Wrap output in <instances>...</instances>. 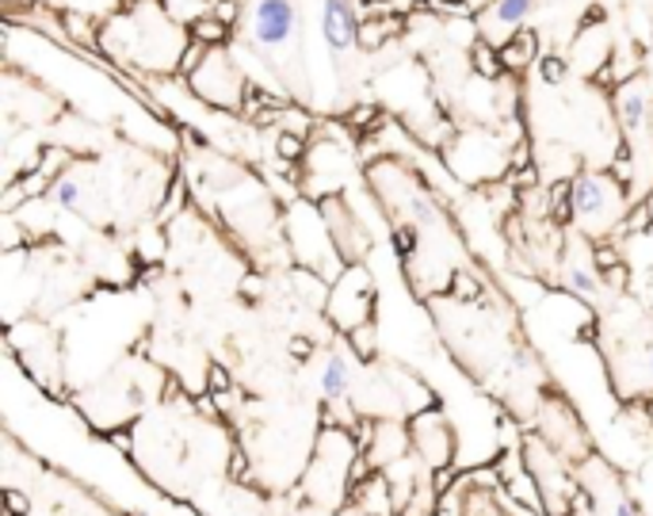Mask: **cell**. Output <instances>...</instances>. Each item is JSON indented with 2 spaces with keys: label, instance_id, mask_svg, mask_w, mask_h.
<instances>
[{
  "label": "cell",
  "instance_id": "cell-1",
  "mask_svg": "<svg viewBox=\"0 0 653 516\" xmlns=\"http://www.w3.org/2000/svg\"><path fill=\"white\" fill-rule=\"evenodd\" d=\"M569 215H574L585 233H608L627 215L623 184L604 173H580L569 184Z\"/></svg>",
  "mask_w": 653,
  "mask_h": 516
},
{
  "label": "cell",
  "instance_id": "cell-21",
  "mask_svg": "<svg viewBox=\"0 0 653 516\" xmlns=\"http://www.w3.org/2000/svg\"><path fill=\"white\" fill-rule=\"evenodd\" d=\"M539 62H543V80H562V74H566L562 58H539Z\"/></svg>",
  "mask_w": 653,
  "mask_h": 516
},
{
  "label": "cell",
  "instance_id": "cell-8",
  "mask_svg": "<svg viewBox=\"0 0 653 516\" xmlns=\"http://www.w3.org/2000/svg\"><path fill=\"white\" fill-rule=\"evenodd\" d=\"M359 15L352 8V0H325L321 4V35L333 51H348L352 43L359 39Z\"/></svg>",
  "mask_w": 653,
  "mask_h": 516
},
{
  "label": "cell",
  "instance_id": "cell-9",
  "mask_svg": "<svg viewBox=\"0 0 653 516\" xmlns=\"http://www.w3.org/2000/svg\"><path fill=\"white\" fill-rule=\"evenodd\" d=\"M531 12H535V0H494L489 12L482 15V35L486 39L505 35V43H508V39L528 23Z\"/></svg>",
  "mask_w": 653,
  "mask_h": 516
},
{
  "label": "cell",
  "instance_id": "cell-14",
  "mask_svg": "<svg viewBox=\"0 0 653 516\" xmlns=\"http://www.w3.org/2000/svg\"><path fill=\"white\" fill-rule=\"evenodd\" d=\"M225 35H230V28H225L222 20H214V15L191 23V39H199V43H207V46H222Z\"/></svg>",
  "mask_w": 653,
  "mask_h": 516
},
{
  "label": "cell",
  "instance_id": "cell-2",
  "mask_svg": "<svg viewBox=\"0 0 653 516\" xmlns=\"http://www.w3.org/2000/svg\"><path fill=\"white\" fill-rule=\"evenodd\" d=\"M298 12L295 0H253L248 4V43L256 51L276 54L279 46H287L295 39Z\"/></svg>",
  "mask_w": 653,
  "mask_h": 516
},
{
  "label": "cell",
  "instance_id": "cell-15",
  "mask_svg": "<svg viewBox=\"0 0 653 516\" xmlns=\"http://www.w3.org/2000/svg\"><path fill=\"white\" fill-rule=\"evenodd\" d=\"M54 8H66V12L77 15H103V12H115L119 0H51Z\"/></svg>",
  "mask_w": 653,
  "mask_h": 516
},
{
  "label": "cell",
  "instance_id": "cell-12",
  "mask_svg": "<svg viewBox=\"0 0 653 516\" xmlns=\"http://www.w3.org/2000/svg\"><path fill=\"white\" fill-rule=\"evenodd\" d=\"M218 0H168V15L176 23H199L214 12Z\"/></svg>",
  "mask_w": 653,
  "mask_h": 516
},
{
  "label": "cell",
  "instance_id": "cell-5",
  "mask_svg": "<svg viewBox=\"0 0 653 516\" xmlns=\"http://www.w3.org/2000/svg\"><path fill=\"white\" fill-rule=\"evenodd\" d=\"M367 303H370V284L367 272L352 268L348 276L336 279L333 295H329V314L341 329H359L367 321Z\"/></svg>",
  "mask_w": 653,
  "mask_h": 516
},
{
  "label": "cell",
  "instance_id": "cell-6",
  "mask_svg": "<svg viewBox=\"0 0 653 516\" xmlns=\"http://www.w3.org/2000/svg\"><path fill=\"white\" fill-rule=\"evenodd\" d=\"M616 108H619V119H623V131H627V139H631V142H639L642 134L653 127L650 88L642 85L639 77H631V80H623V85H619Z\"/></svg>",
  "mask_w": 653,
  "mask_h": 516
},
{
  "label": "cell",
  "instance_id": "cell-7",
  "mask_svg": "<svg viewBox=\"0 0 653 516\" xmlns=\"http://www.w3.org/2000/svg\"><path fill=\"white\" fill-rule=\"evenodd\" d=\"M413 448L424 455V466H447L451 459V429L440 414H417L413 421Z\"/></svg>",
  "mask_w": 653,
  "mask_h": 516
},
{
  "label": "cell",
  "instance_id": "cell-4",
  "mask_svg": "<svg viewBox=\"0 0 653 516\" xmlns=\"http://www.w3.org/2000/svg\"><path fill=\"white\" fill-rule=\"evenodd\" d=\"M196 80V88L207 96V100H214L218 108H241V96H245V80H241L237 66L230 62V54H222L214 46L211 54H207V62L199 66V74L191 77Z\"/></svg>",
  "mask_w": 653,
  "mask_h": 516
},
{
  "label": "cell",
  "instance_id": "cell-20",
  "mask_svg": "<svg viewBox=\"0 0 653 516\" xmlns=\"http://www.w3.org/2000/svg\"><path fill=\"white\" fill-rule=\"evenodd\" d=\"M279 153H284L287 161H295L298 153H302V139H298V134H279Z\"/></svg>",
  "mask_w": 653,
  "mask_h": 516
},
{
  "label": "cell",
  "instance_id": "cell-3",
  "mask_svg": "<svg viewBox=\"0 0 653 516\" xmlns=\"http://www.w3.org/2000/svg\"><path fill=\"white\" fill-rule=\"evenodd\" d=\"M580 482L588 486V505L596 509V516H642V509L623 490V482H619L616 474H611V466H604L596 455H588L585 463H580Z\"/></svg>",
  "mask_w": 653,
  "mask_h": 516
},
{
  "label": "cell",
  "instance_id": "cell-18",
  "mask_svg": "<svg viewBox=\"0 0 653 516\" xmlns=\"http://www.w3.org/2000/svg\"><path fill=\"white\" fill-rule=\"evenodd\" d=\"M474 66H478V74H486V77H497L501 74V51H497V46H474Z\"/></svg>",
  "mask_w": 653,
  "mask_h": 516
},
{
  "label": "cell",
  "instance_id": "cell-16",
  "mask_svg": "<svg viewBox=\"0 0 653 516\" xmlns=\"http://www.w3.org/2000/svg\"><path fill=\"white\" fill-rule=\"evenodd\" d=\"M566 287L574 295H580V298H596V292H600V279H596L588 268H569L566 272Z\"/></svg>",
  "mask_w": 653,
  "mask_h": 516
},
{
  "label": "cell",
  "instance_id": "cell-10",
  "mask_svg": "<svg viewBox=\"0 0 653 516\" xmlns=\"http://www.w3.org/2000/svg\"><path fill=\"white\" fill-rule=\"evenodd\" d=\"M497 51H501L505 69H523V66H531V62H539V39H535V31H516Z\"/></svg>",
  "mask_w": 653,
  "mask_h": 516
},
{
  "label": "cell",
  "instance_id": "cell-13",
  "mask_svg": "<svg viewBox=\"0 0 653 516\" xmlns=\"http://www.w3.org/2000/svg\"><path fill=\"white\" fill-rule=\"evenodd\" d=\"M46 196H51V204L62 207V211H77L85 191H80V180H73V176H58V180L51 184V191H46Z\"/></svg>",
  "mask_w": 653,
  "mask_h": 516
},
{
  "label": "cell",
  "instance_id": "cell-17",
  "mask_svg": "<svg viewBox=\"0 0 653 516\" xmlns=\"http://www.w3.org/2000/svg\"><path fill=\"white\" fill-rule=\"evenodd\" d=\"M394 31H398V23L394 20H367L359 28V39H363V46H378V43H386Z\"/></svg>",
  "mask_w": 653,
  "mask_h": 516
},
{
  "label": "cell",
  "instance_id": "cell-19",
  "mask_svg": "<svg viewBox=\"0 0 653 516\" xmlns=\"http://www.w3.org/2000/svg\"><path fill=\"white\" fill-rule=\"evenodd\" d=\"M211 15H214V20H222L225 28H233V23H237V15H241V4H237V0H218Z\"/></svg>",
  "mask_w": 653,
  "mask_h": 516
},
{
  "label": "cell",
  "instance_id": "cell-11",
  "mask_svg": "<svg viewBox=\"0 0 653 516\" xmlns=\"http://www.w3.org/2000/svg\"><path fill=\"white\" fill-rule=\"evenodd\" d=\"M352 386V364L348 356H329L325 367H321V394H325V402H341L344 394H348Z\"/></svg>",
  "mask_w": 653,
  "mask_h": 516
}]
</instances>
